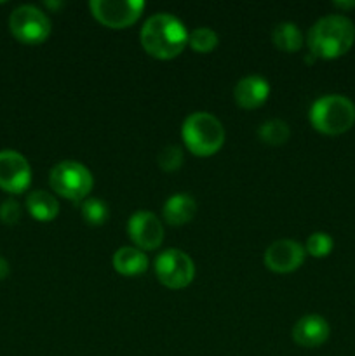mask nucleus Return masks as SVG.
I'll return each instance as SVG.
<instances>
[{
    "mask_svg": "<svg viewBox=\"0 0 355 356\" xmlns=\"http://www.w3.org/2000/svg\"><path fill=\"white\" fill-rule=\"evenodd\" d=\"M31 183V169L28 160L16 149L0 152V188L13 195L23 193Z\"/></svg>",
    "mask_w": 355,
    "mask_h": 356,
    "instance_id": "nucleus-9",
    "label": "nucleus"
},
{
    "mask_svg": "<svg viewBox=\"0 0 355 356\" xmlns=\"http://www.w3.org/2000/svg\"><path fill=\"white\" fill-rule=\"evenodd\" d=\"M258 136L263 143L267 145H284L285 141L291 136V131H289V125L285 124L284 120H278V118H271V120H267L260 129H258Z\"/></svg>",
    "mask_w": 355,
    "mask_h": 356,
    "instance_id": "nucleus-18",
    "label": "nucleus"
},
{
    "mask_svg": "<svg viewBox=\"0 0 355 356\" xmlns=\"http://www.w3.org/2000/svg\"><path fill=\"white\" fill-rule=\"evenodd\" d=\"M155 275L167 289H184L194 282L195 264L183 250L167 249L155 259Z\"/></svg>",
    "mask_w": 355,
    "mask_h": 356,
    "instance_id": "nucleus-7",
    "label": "nucleus"
},
{
    "mask_svg": "<svg viewBox=\"0 0 355 356\" xmlns=\"http://www.w3.org/2000/svg\"><path fill=\"white\" fill-rule=\"evenodd\" d=\"M80 212H82L84 221L90 226L104 225L106 219L110 218L108 205L103 200H100V198H87L82 204V207H80Z\"/></svg>",
    "mask_w": 355,
    "mask_h": 356,
    "instance_id": "nucleus-19",
    "label": "nucleus"
},
{
    "mask_svg": "<svg viewBox=\"0 0 355 356\" xmlns=\"http://www.w3.org/2000/svg\"><path fill=\"white\" fill-rule=\"evenodd\" d=\"M187 148L197 156H211L225 143V129L221 122L211 113L197 111L187 117L181 129Z\"/></svg>",
    "mask_w": 355,
    "mask_h": 356,
    "instance_id": "nucleus-4",
    "label": "nucleus"
},
{
    "mask_svg": "<svg viewBox=\"0 0 355 356\" xmlns=\"http://www.w3.org/2000/svg\"><path fill=\"white\" fill-rule=\"evenodd\" d=\"M233 96H235L239 106L246 108V110H254V108H260L268 99V96H270V83L267 82V79L260 75L244 76L235 86Z\"/></svg>",
    "mask_w": 355,
    "mask_h": 356,
    "instance_id": "nucleus-13",
    "label": "nucleus"
},
{
    "mask_svg": "<svg viewBox=\"0 0 355 356\" xmlns=\"http://www.w3.org/2000/svg\"><path fill=\"white\" fill-rule=\"evenodd\" d=\"M10 33L23 44H42L51 35V19L35 6H19L9 17Z\"/></svg>",
    "mask_w": 355,
    "mask_h": 356,
    "instance_id": "nucleus-6",
    "label": "nucleus"
},
{
    "mask_svg": "<svg viewBox=\"0 0 355 356\" xmlns=\"http://www.w3.org/2000/svg\"><path fill=\"white\" fill-rule=\"evenodd\" d=\"M9 271H10V268H9V263H7V259L0 257V280L7 278Z\"/></svg>",
    "mask_w": 355,
    "mask_h": 356,
    "instance_id": "nucleus-24",
    "label": "nucleus"
},
{
    "mask_svg": "<svg viewBox=\"0 0 355 356\" xmlns=\"http://www.w3.org/2000/svg\"><path fill=\"white\" fill-rule=\"evenodd\" d=\"M305 261V249L294 240H277L265 252V264L275 273H291Z\"/></svg>",
    "mask_w": 355,
    "mask_h": 356,
    "instance_id": "nucleus-11",
    "label": "nucleus"
},
{
    "mask_svg": "<svg viewBox=\"0 0 355 356\" xmlns=\"http://www.w3.org/2000/svg\"><path fill=\"white\" fill-rule=\"evenodd\" d=\"M49 183L56 193L73 202L86 198L94 186L93 174L89 172V169L84 163L73 160L56 163L49 174Z\"/></svg>",
    "mask_w": 355,
    "mask_h": 356,
    "instance_id": "nucleus-5",
    "label": "nucleus"
},
{
    "mask_svg": "<svg viewBox=\"0 0 355 356\" xmlns=\"http://www.w3.org/2000/svg\"><path fill=\"white\" fill-rule=\"evenodd\" d=\"M333 247H334V242L333 238H331V235H327V233L324 232H317L308 236L305 250L313 257H326L329 256Z\"/></svg>",
    "mask_w": 355,
    "mask_h": 356,
    "instance_id": "nucleus-21",
    "label": "nucleus"
},
{
    "mask_svg": "<svg viewBox=\"0 0 355 356\" xmlns=\"http://www.w3.org/2000/svg\"><path fill=\"white\" fill-rule=\"evenodd\" d=\"M90 13L108 28L131 26L145 9L143 0H93Z\"/></svg>",
    "mask_w": 355,
    "mask_h": 356,
    "instance_id": "nucleus-8",
    "label": "nucleus"
},
{
    "mask_svg": "<svg viewBox=\"0 0 355 356\" xmlns=\"http://www.w3.org/2000/svg\"><path fill=\"white\" fill-rule=\"evenodd\" d=\"M129 236L143 250H153L160 247L164 240V226L155 214L139 211L131 216L127 225Z\"/></svg>",
    "mask_w": 355,
    "mask_h": 356,
    "instance_id": "nucleus-10",
    "label": "nucleus"
},
{
    "mask_svg": "<svg viewBox=\"0 0 355 356\" xmlns=\"http://www.w3.org/2000/svg\"><path fill=\"white\" fill-rule=\"evenodd\" d=\"M334 6L341 7V9H352L355 7V2H334Z\"/></svg>",
    "mask_w": 355,
    "mask_h": 356,
    "instance_id": "nucleus-25",
    "label": "nucleus"
},
{
    "mask_svg": "<svg viewBox=\"0 0 355 356\" xmlns=\"http://www.w3.org/2000/svg\"><path fill=\"white\" fill-rule=\"evenodd\" d=\"M218 33H216L214 30H211V28L204 26L195 28L190 33V37H188V44H190V47L197 52L212 51V49L218 45Z\"/></svg>",
    "mask_w": 355,
    "mask_h": 356,
    "instance_id": "nucleus-20",
    "label": "nucleus"
},
{
    "mask_svg": "<svg viewBox=\"0 0 355 356\" xmlns=\"http://www.w3.org/2000/svg\"><path fill=\"white\" fill-rule=\"evenodd\" d=\"M26 209L37 221H52L59 212V204L47 191H33L26 198Z\"/></svg>",
    "mask_w": 355,
    "mask_h": 356,
    "instance_id": "nucleus-16",
    "label": "nucleus"
},
{
    "mask_svg": "<svg viewBox=\"0 0 355 356\" xmlns=\"http://www.w3.org/2000/svg\"><path fill=\"white\" fill-rule=\"evenodd\" d=\"M197 211V202L188 193H176L164 204V218L169 225L181 226L187 225L190 219H194Z\"/></svg>",
    "mask_w": 355,
    "mask_h": 356,
    "instance_id": "nucleus-14",
    "label": "nucleus"
},
{
    "mask_svg": "<svg viewBox=\"0 0 355 356\" xmlns=\"http://www.w3.org/2000/svg\"><path fill=\"white\" fill-rule=\"evenodd\" d=\"M355 26L347 16L329 14L310 28L308 47L312 56L322 59H334L348 52L354 45Z\"/></svg>",
    "mask_w": 355,
    "mask_h": 356,
    "instance_id": "nucleus-2",
    "label": "nucleus"
},
{
    "mask_svg": "<svg viewBox=\"0 0 355 356\" xmlns=\"http://www.w3.org/2000/svg\"><path fill=\"white\" fill-rule=\"evenodd\" d=\"M310 122L322 134H343L355 124V104L347 96L327 94L312 104Z\"/></svg>",
    "mask_w": 355,
    "mask_h": 356,
    "instance_id": "nucleus-3",
    "label": "nucleus"
},
{
    "mask_svg": "<svg viewBox=\"0 0 355 356\" xmlns=\"http://www.w3.org/2000/svg\"><path fill=\"white\" fill-rule=\"evenodd\" d=\"M329 323L320 315H306L296 322L292 329V339L303 348H317L329 337Z\"/></svg>",
    "mask_w": 355,
    "mask_h": 356,
    "instance_id": "nucleus-12",
    "label": "nucleus"
},
{
    "mask_svg": "<svg viewBox=\"0 0 355 356\" xmlns=\"http://www.w3.org/2000/svg\"><path fill=\"white\" fill-rule=\"evenodd\" d=\"M159 165L160 169L166 172H174L183 165V152L180 146H166L162 152L159 153Z\"/></svg>",
    "mask_w": 355,
    "mask_h": 356,
    "instance_id": "nucleus-22",
    "label": "nucleus"
},
{
    "mask_svg": "<svg viewBox=\"0 0 355 356\" xmlns=\"http://www.w3.org/2000/svg\"><path fill=\"white\" fill-rule=\"evenodd\" d=\"M21 218V205L17 204L14 198H9V200L3 202L0 205V219L6 225H16Z\"/></svg>",
    "mask_w": 355,
    "mask_h": 356,
    "instance_id": "nucleus-23",
    "label": "nucleus"
},
{
    "mask_svg": "<svg viewBox=\"0 0 355 356\" xmlns=\"http://www.w3.org/2000/svg\"><path fill=\"white\" fill-rule=\"evenodd\" d=\"M113 268L124 277H136L148 270V257L136 247H122L115 252Z\"/></svg>",
    "mask_w": 355,
    "mask_h": 356,
    "instance_id": "nucleus-15",
    "label": "nucleus"
},
{
    "mask_svg": "<svg viewBox=\"0 0 355 356\" xmlns=\"http://www.w3.org/2000/svg\"><path fill=\"white\" fill-rule=\"evenodd\" d=\"M190 33L176 16L167 13L153 14L141 28V44L157 59H173L188 44Z\"/></svg>",
    "mask_w": 355,
    "mask_h": 356,
    "instance_id": "nucleus-1",
    "label": "nucleus"
},
{
    "mask_svg": "<svg viewBox=\"0 0 355 356\" xmlns=\"http://www.w3.org/2000/svg\"><path fill=\"white\" fill-rule=\"evenodd\" d=\"M271 40H274V44L281 51L296 52L301 49L303 35L294 23L284 21V23H278L274 28V31H271Z\"/></svg>",
    "mask_w": 355,
    "mask_h": 356,
    "instance_id": "nucleus-17",
    "label": "nucleus"
}]
</instances>
